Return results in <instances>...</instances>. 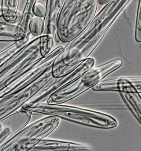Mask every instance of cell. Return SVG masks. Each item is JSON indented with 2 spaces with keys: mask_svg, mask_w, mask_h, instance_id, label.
<instances>
[{
  "mask_svg": "<svg viewBox=\"0 0 141 151\" xmlns=\"http://www.w3.org/2000/svg\"><path fill=\"white\" fill-rule=\"evenodd\" d=\"M98 6L97 0H65L57 21L61 42H69L82 34L95 16Z\"/></svg>",
  "mask_w": 141,
  "mask_h": 151,
  "instance_id": "1",
  "label": "cell"
},
{
  "mask_svg": "<svg viewBox=\"0 0 141 151\" xmlns=\"http://www.w3.org/2000/svg\"><path fill=\"white\" fill-rule=\"evenodd\" d=\"M26 109L32 113L54 116L92 127L112 129L118 124L115 118L107 114L68 105L40 103L29 104Z\"/></svg>",
  "mask_w": 141,
  "mask_h": 151,
  "instance_id": "2",
  "label": "cell"
},
{
  "mask_svg": "<svg viewBox=\"0 0 141 151\" xmlns=\"http://www.w3.org/2000/svg\"><path fill=\"white\" fill-rule=\"evenodd\" d=\"M119 59L92 67L72 82L66 85L51 95L46 101L49 104H62L77 97L92 88L110 74L121 66Z\"/></svg>",
  "mask_w": 141,
  "mask_h": 151,
  "instance_id": "3",
  "label": "cell"
},
{
  "mask_svg": "<svg viewBox=\"0 0 141 151\" xmlns=\"http://www.w3.org/2000/svg\"><path fill=\"white\" fill-rule=\"evenodd\" d=\"M60 119L47 116L28 124L0 146V151H28L52 133L59 125Z\"/></svg>",
  "mask_w": 141,
  "mask_h": 151,
  "instance_id": "4",
  "label": "cell"
},
{
  "mask_svg": "<svg viewBox=\"0 0 141 151\" xmlns=\"http://www.w3.org/2000/svg\"><path fill=\"white\" fill-rule=\"evenodd\" d=\"M40 37L31 39L0 68L3 79L0 91L14 82L32 63L43 57L39 50Z\"/></svg>",
  "mask_w": 141,
  "mask_h": 151,
  "instance_id": "5",
  "label": "cell"
},
{
  "mask_svg": "<svg viewBox=\"0 0 141 151\" xmlns=\"http://www.w3.org/2000/svg\"><path fill=\"white\" fill-rule=\"evenodd\" d=\"M52 65L42 76L29 86L16 92L0 97V122L22 109L51 80L53 77Z\"/></svg>",
  "mask_w": 141,
  "mask_h": 151,
  "instance_id": "6",
  "label": "cell"
},
{
  "mask_svg": "<svg viewBox=\"0 0 141 151\" xmlns=\"http://www.w3.org/2000/svg\"><path fill=\"white\" fill-rule=\"evenodd\" d=\"M64 47L54 48L47 55L32 63L14 82L0 91V97L20 91L38 80L51 65Z\"/></svg>",
  "mask_w": 141,
  "mask_h": 151,
  "instance_id": "7",
  "label": "cell"
},
{
  "mask_svg": "<svg viewBox=\"0 0 141 151\" xmlns=\"http://www.w3.org/2000/svg\"><path fill=\"white\" fill-rule=\"evenodd\" d=\"M95 63L94 59L89 58L81 62L67 75L60 77H53L27 104L40 103L47 101L48 98L55 92L93 67Z\"/></svg>",
  "mask_w": 141,
  "mask_h": 151,
  "instance_id": "8",
  "label": "cell"
},
{
  "mask_svg": "<svg viewBox=\"0 0 141 151\" xmlns=\"http://www.w3.org/2000/svg\"><path fill=\"white\" fill-rule=\"evenodd\" d=\"M92 89L95 91L141 93V79L140 78L121 77L102 80Z\"/></svg>",
  "mask_w": 141,
  "mask_h": 151,
  "instance_id": "9",
  "label": "cell"
},
{
  "mask_svg": "<svg viewBox=\"0 0 141 151\" xmlns=\"http://www.w3.org/2000/svg\"><path fill=\"white\" fill-rule=\"evenodd\" d=\"M91 147L75 142L44 139L30 151H89Z\"/></svg>",
  "mask_w": 141,
  "mask_h": 151,
  "instance_id": "10",
  "label": "cell"
},
{
  "mask_svg": "<svg viewBox=\"0 0 141 151\" xmlns=\"http://www.w3.org/2000/svg\"><path fill=\"white\" fill-rule=\"evenodd\" d=\"M24 30L17 25L0 22V42H15L25 38Z\"/></svg>",
  "mask_w": 141,
  "mask_h": 151,
  "instance_id": "11",
  "label": "cell"
},
{
  "mask_svg": "<svg viewBox=\"0 0 141 151\" xmlns=\"http://www.w3.org/2000/svg\"><path fill=\"white\" fill-rule=\"evenodd\" d=\"M20 0H1L2 17L7 22H17L22 13L18 11Z\"/></svg>",
  "mask_w": 141,
  "mask_h": 151,
  "instance_id": "12",
  "label": "cell"
},
{
  "mask_svg": "<svg viewBox=\"0 0 141 151\" xmlns=\"http://www.w3.org/2000/svg\"><path fill=\"white\" fill-rule=\"evenodd\" d=\"M125 104L137 121L141 124V93H119Z\"/></svg>",
  "mask_w": 141,
  "mask_h": 151,
  "instance_id": "13",
  "label": "cell"
},
{
  "mask_svg": "<svg viewBox=\"0 0 141 151\" xmlns=\"http://www.w3.org/2000/svg\"><path fill=\"white\" fill-rule=\"evenodd\" d=\"M37 0H27L20 20L17 25L23 29L26 34V36H32L29 31L30 22L35 17L33 12V6Z\"/></svg>",
  "mask_w": 141,
  "mask_h": 151,
  "instance_id": "14",
  "label": "cell"
},
{
  "mask_svg": "<svg viewBox=\"0 0 141 151\" xmlns=\"http://www.w3.org/2000/svg\"><path fill=\"white\" fill-rule=\"evenodd\" d=\"M30 40L29 38L25 37L0 51V68L15 54L25 47Z\"/></svg>",
  "mask_w": 141,
  "mask_h": 151,
  "instance_id": "15",
  "label": "cell"
},
{
  "mask_svg": "<svg viewBox=\"0 0 141 151\" xmlns=\"http://www.w3.org/2000/svg\"><path fill=\"white\" fill-rule=\"evenodd\" d=\"M45 28L44 20L41 17L35 16L30 22L29 31L30 35L34 38L42 35Z\"/></svg>",
  "mask_w": 141,
  "mask_h": 151,
  "instance_id": "16",
  "label": "cell"
},
{
  "mask_svg": "<svg viewBox=\"0 0 141 151\" xmlns=\"http://www.w3.org/2000/svg\"><path fill=\"white\" fill-rule=\"evenodd\" d=\"M39 50L42 57L50 53L53 49L55 41L53 37L49 35H42L40 37Z\"/></svg>",
  "mask_w": 141,
  "mask_h": 151,
  "instance_id": "17",
  "label": "cell"
},
{
  "mask_svg": "<svg viewBox=\"0 0 141 151\" xmlns=\"http://www.w3.org/2000/svg\"><path fill=\"white\" fill-rule=\"evenodd\" d=\"M141 0H139L136 17L135 38L136 42H141Z\"/></svg>",
  "mask_w": 141,
  "mask_h": 151,
  "instance_id": "18",
  "label": "cell"
},
{
  "mask_svg": "<svg viewBox=\"0 0 141 151\" xmlns=\"http://www.w3.org/2000/svg\"><path fill=\"white\" fill-rule=\"evenodd\" d=\"M33 10L35 16L43 18L45 16L47 7L43 2L37 1L33 6Z\"/></svg>",
  "mask_w": 141,
  "mask_h": 151,
  "instance_id": "19",
  "label": "cell"
},
{
  "mask_svg": "<svg viewBox=\"0 0 141 151\" xmlns=\"http://www.w3.org/2000/svg\"><path fill=\"white\" fill-rule=\"evenodd\" d=\"M11 137L12 135L10 128L8 127H4L0 131V146Z\"/></svg>",
  "mask_w": 141,
  "mask_h": 151,
  "instance_id": "20",
  "label": "cell"
},
{
  "mask_svg": "<svg viewBox=\"0 0 141 151\" xmlns=\"http://www.w3.org/2000/svg\"><path fill=\"white\" fill-rule=\"evenodd\" d=\"M111 0H97L98 4L101 5H105L109 3Z\"/></svg>",
  "mask_w": 141,
  "mask_h": 151,
  "instance_id": "21",
  "label": "cell"
},
{
  "mask_svg": "<svg viewBox=\"0 0 141 151\" xmlns=\"http://www.w3.org/2000/svg\"><path fill=\"white\" fill-rule=\"evenodd\" d=\"M54 38L55 42H60L61 41L60 40H59V37L58 36V35H57L56 33V34L54 36Z\"/></svg>",
  "mask_w": 141,
  "mask_h": 151,
  "instance_id": "22",
  "label": "cell"
},
{
  "mask_svg": "<svg viewBox=\"0 0 141 151\" xmlns=\"http://www.w3.org/2000/svg\"><path fill=\"white\" fill-rule=\"evenodd\" d=\"M3 128L4 127L3 124H2L1 122H0V131L2 130Z\"/></svg>",
  "mask_w": 141,
  "mask_h": 151,
  "instance_id": "23",
  "label": "cell"
},
{
  "mask_svg": "<svg viewBox=\"0 0 141 151\" xmlns=\"http://www.w3.org/2000/svg\"><path fill=\"white\" fill-rule=\"evenodd\" d=\"M2 11L1 9V8H0V18H1V17H2Z\"/></svg>",
  "mask_w": 141,
  "mask_h": 151,
  "instance_id": "24",
  "label": "cell"
}]
</instances>
